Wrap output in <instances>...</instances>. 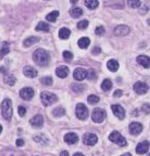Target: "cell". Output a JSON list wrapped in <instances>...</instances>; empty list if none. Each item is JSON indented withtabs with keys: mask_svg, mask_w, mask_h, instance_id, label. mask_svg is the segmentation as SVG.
Instances as JSON below:
<instances>
[{
	"mask_svg": "<svg viewBox=\"0 0 150 156\" xmlns=\"http://www.w3.org/2000/svg\"><path fill=\"white\" fill-rule=\"evenodd\" d=\"M33 60L40 67H46L50 62V55L48 52L43 48H38L34 52Z\"/></svg>",
	"mask_w": 150,
	"mask_h": 156,
	"instance_id": "obj_1",
	"label": "cell"
},
{
	"mask_svg": "<svg viewBox=\"0 0 150 156\" xmlns=\"http://www.w3.org/2000/svg\"><path fill=\"white\" fill-rule=\"evenodd\" d=\"M2 115L6 120L10 121L12 115V101L10 99H5L1 104Z\"/></svg>",
	"mask_w": 150,
	"mask_h": 156,
	"instance_id": "obj_2",
	"label": "cell"
},
{
	"mask_svg": "<svg viewBox=\"0 0 150 156\" xmlns=\"http://www.w3.org/2000/svg\"><path fill=\"white\" fill-rule=\"evenodd\" d=\"M43 104L45 106H49L57 101V96L49 92H43L40 95Z\"/></svg>",
	"mask_w": 150,
	"mask_h": 156,
	"instance_id": "obj_3",
	"label": "cell"
},
{
	"mask_svg": "<svg viewBox=\"0 0 150 156\" xmlns=\"http://www.w3.org/2000/svg\"><path fill=\"white\" fill-rule=\"evenodd\" d=\"M108 138H109L110 141L118 144L120 147H124L127 145V141H126L125 138L122 136L118 131H113L110 134Z\"/></svg>",
	"mask_w": 150,
	"mask_h": 156,
	"instance_id": "obj_4",
	"label": "cell"
},
{
	"mask_svg": "<svg viewBox=\"0 0 150 156\" xmlns=\"http://www.w3.org/2000/svg\"><path fill=\"white\" fill-rule=\"evenodd\" d=\"M75 114L77 117L81 120H86L89 115V111L84 103H78L75 108Z\"/></svg>",
	"mask_w": 150,
	"mask_h": 156,
	"instance_id": "obj_5",
	"label": "cell"
},
{
	"mask_svg": "<svg viewBox=\"0 0 150 156\" xmlns=\"http://www.w3.org/2000/svg\"><path fill=\"white\" fill-rule=\"evenodd\" d=\"M106 117V112L104 109L100 108H95L92 111V119L95 122L100 123L104 120Z\"/></svg>",
	"mask_w": 150,
	"mask_h": 156,
	"instance_id": "obj_6",
	"label": "cell"
},
{
	"mask_svg": "<svg viewBox=\"0 0 150 156\" xmlns=\"http://www.w3.org/2000/svg\"><path fill=\"white\" fill-rule=\"evenodd\" d=\"M97 141H98V139L95 134L86 133L83 136V142L88 146H93L96 144Z\"/></svg>",
	"mask_w": 150,
	"mask_h": 156,
	"instance_id": "obj_7",
	"label": "cell"
},
{
	"mask_svg": "<svg viewBox=\"0 0 150 156\" xmlns=\"http://www.w3.org/2000/svg\"><path fill=\"white\" fill-rule=\"evenodd\" d=\"M134 91L138 95H144L149 90V87L146 83L142 81H137L133 86Z\"/></svg>",
	"mask_w": 150,
	"mask_h": 156,
	"instance_id": "obj_8",
	"label": "cell"
},
{
	"mask_svg": "<svg viewBox=\"0 0 150 156\" xmlns=\"http://www.w3.org/2000/svg\"><path fill=\"white\" fill-rule=\"evenodd\" d=\"M35 95L33 89L31 87H24L20 91V96L25 101H30Z\"/></svg>",
	"mask_w": 150,
	"mask_h": 156,
	"instance_id": "obj_9",
	"label": "cell"
},
{
	"mask_svg": "<svg viewBox=\"0 0 150 156\" xmlns=\"http://www.w3.org/2000/svg\"><path fill=\"white\" fill-rule=\"evenodd\" d=\"M131 32V29L126 25H119L116 27L113 30V34L116 36H125L127 35Z\"/></svg>",
	"mask_w": 150,
	"mask_h": 156,
	"instance_id": "obj_10",
	"label": "cell"
},
{
	"mask_svg": "<svg viewBox=\"0 0 150 156\" xmlns=\"http://www.w3.org/2000/svg\"><path fill=\"white\" fill-rule=\"evenodd\" d=\"M111 109L113 113L114 114L116 117H117L119 119H123L125 117V112H124V109L123 107L119 104H115L112 105L111 106Z\"/></svg>",
	"mask_w": 150,
	"mask_h": 156,
	"instance_id": "obj_11",
	"label": "cell"
},
{
	"mask_svg": "<svg viewBox=\"0 0 150 156\" xmlns=\"http://www.w3.org/2000/svg\"><path fill=\"white\" fill-rule=\"evenodd\" d=\"M143 130V126L141 123L137 122H133L130 124L129 131L131 135L137 136L141 133Z\"/></svg>",
	"mask_w": 150,
	"mask_h": 156,
	"instance_id": "obj_12",
	"label": "cell"
},
{
	"mask_svg": "<svg viewBox=\"0 0 150 156\" xmlns=\"http://www.w3.org/2000/svg\"><path fill=\"white\" fill-rule=\"evenodd\" d=\"M149 146L150 144L148 141H142V142L138 143V145H137L136 149H135V152L138 154H140V155L145 154L149 150Z\"/></svg>",
	"mask_w": 150,
	"mask_h": 156,
	"instance_id": "obj_13",
	"label": "cell"
},
{
	"mask_svg": "<svg viewBox=\"0 0 150 156\" xmlns=\"http://www.w3.org/2000/svg\"><path fill=\"white\" fill-rule=\"evenodd\" d=\"M87 76V71L84 68H78L74 70L73 77L75 80L82 81L86 78Z\"/></svg>",
	"mask_w": 150,
	"mask_h": 156,
	"instance_id": "obj_14",
	"label": "cell"
},
{
	"mask_svg": "<svg viewBox=\"0 0 150 156\" xmlns=\"http://www.w3.org/2000/svg\"><path fill=\"white\" fill-rule=\"evenodd\" d=\"M30 124L36 128H41L43 126V117L40 114H37L30 119Z\"/></svg>",
	"mask_w": 150,
	"mask_h": 156,
	"instance_id": "obj_15",
	"label": "cell"
},
{
	"mask_svg": "<svg viewBox=\"0 0 150 156\" xmlns=\"http://www.w3.org/2000/svg\"><path fill=\"white\" fill-rule=\"evenodd\" d=\"M137 62L142 65L144 68H150V57L145 55H140L137 57Z\"/></svg>",
	"mask_w": 150,
	"mask_h": 156,
	"instance_id": "obj_16",
	"label": "cell"
},
{
	"mask_svg": "<svg viewBox=\"0 0 150 156\" xmlns=\"http://www.w3.org/2000/svg\"><path fill=\"white\" fill-rule=\"evenodd\" d=\"M23 73L26 77L31 78V79H33V78H35L36 76H37V71L35 70V68H32V66H25L23 69Z\"/></svg>",
	"mask_w": 150,
	"mask_h": 156,
	"instance_id": "obj_17",
	"label": "cell"
},
{
	"mask_svg": "<svg viewBox=\"0 0 150 156\" xmlns=\"http://www.w3.org/2000/svg\"><path fill=\"white\" fill-rule=\"evenodd\" d=\"M56 74H57L58 77L61 78V79H65L69 74V68L67 66H65V65L59 67L56 70Z\"/></svg>",
	"mask_w": 150,
	"mask_h": 156,
	"instance_id": "obj_18",
	"label": "cell"
},
{
	"mask_svg": "<svg viewBox=\"0 0 150 156\" xmlns=\"http://www.w3.org/2000/svg\"><path fill=\"white\" fill-rule=\"evenodd\" d=\"M64 140L68 144H74L78 142V137L75 133H68L65 136Z\"/></svg>",
	"mask_w": 150,
	"mask_h": 156,
	"instance_id": "obj_19",
	"label": "cell"
},
{
	"mask_svg": "<svg viewBox=\"0 0 150 156\" xmlns=\"http://www.w3.org/2000/svg\"><path fill=\"white\" fill-rule=\"evenodd\" d=\"M40 41V38L38 37H36V36H32L26 38V40H24L23 41V46L25 47H30L32 45L35 44V43H38Z\"/></svg>",
	"mask_w": 150,
	"mask_h": 156,
	"instance_id": "obj_20",
	"label": "cell"
},
{
	"mask_svg": "<svg viewBox=\"0 0 150 156\" xmlns=\"http://www.w3.org/2000/svg\"><path fill=\"white\" fill-rule=\"evenodd\" d=\"M107 68L111 72H116L118 70L119 68V65L118 62L115 59H110L109 61L107 62Z\"/></svg>",
	"mask_w": 150,
	"mask_h": 156,
	"instance_id": "obj_21",
	"label": "cell"
},
{
	"mask_svg": "<svg viewBox=\"0 0 150 156\" xmlns=\"http://www.w3.org/2000/svg\"><path fill=\"white\" fill-rule=\"evenodd\" d=\"M70 33H71V32H70L69 29L66 28V27H63V28H61L59 30V37L62 40H67L69 38Z\"/></svg>",
	"mask_w": 150,
	"mask_h": 156,
	"instance_id": "obj_22",
	"label": "cell"
},
{
	"mask_svg": "<svg viewBox=\"0 0 150 156\" xmlns=\"http://www.w3.org/2000/svg\"><path fill=\"white\" fill-rule=\"evenodd\" d=\"M84 4L89 10H95L99 5L98 0H84Z\"/></svg>",
	"mask_w": 150,
	"mask_h": 156,
	"instance_id": "obj_23",
	"label": "cell"
},
{
	"mask_svg": "<svg viewBox=\"0 0 150 156\" xmlns=\"http://www.w3.org/2000/svg\"><path fill=\"white\" fill-rule=\"evenodd\" d=\"M35 30L36 31H43V32H49L50 30V27L48 25V23H47L46 22H43V21H40L37 23V25L35 27Z\"/></svg>",
	"mask_w": 150,
	"mask_h": 156,
	"instance_id": "obj_24",
	"label": "cell"
},
{
	"mask_svg": "<svg viewBox=\"0 0 150 156\" xmlns=\"http://www.w3.org/2000/svg\"><path fill=\"white\" fill-rule=\"evenodd\" d=\"M89 44H90V40L89 37H81L78 40V46L80 47L81 48H83V49L88 48V46H89Z\"/></svg>",
	"mask_w": 150,
	"mask_h": 156,
	"instance_id": "obj_25",
	"label": "cell"
},
{
	"mask_svg": "<svg viewBox=\"0 0 150 156\" xmlns=\"http://www.w3.org/2000/svg\"><path fill=\"white\" fill-rule=\"evenodd\" d=\"M70 14L73 19H78L83 15V10L80 8H73L70 10Z\"/></svg>",
	"mask_w": 150,
	"mask_h": 156,
	"instance_id": "obj_26",
	"label": "cell"
},
{
	"mask_svg": "<svg viewBox=\"0 0 150 156\" xmlns=\"http://www.w3.org/2000/svg\"><path fill=\"white\" fill-rule=\"evenodd\" d=\"M59 16V12L57 10H54V11L49 12L48 15L46 16V19L49 22H56L58 16Z\"/></svg>",
	"mask_w": 150,
	"mask_h": 156,
	"instance_id": "obj_27",
	"label": "cell"
},
{
	"mask_svg": "<svg viewBox=\"0 0 150 156\" xmlns=\"http://www.w3.org/2000/svg\"><path fill=\"white\" fill-rule=\"evenodd\" d=\"M4 81L9 86H13L16 82V79L15 76L11 74H5L4 77Z\"/></svg>",
	"mask_w": 150,
	"mask_h": 156,
	"instance_id": "obj_28",
	"label": "cell"
},
{
	"mask_svg": "<svg viewBox=\"0 0 150 156\" xmlns=\"http://www.w3.org/2000/svg\"><path fill=\"white\" fill-rule=\"evenodd\" d=\"M10 52V44L8 42H4L2 43L1 50H0V57L2 58L7 55Z\"/></svg>",
	"mask_w": 150,
	"mask_h": 156,
	"instance_id": "obj_29",
	"label": "cell"
},
{
	"mask_svg": "<svg viewBox=\"0 0 150 156\" xmlns=\"http://www.w3.org/2000/svg\"><path fill=\"white\" fill-rule=\"evenodd\" d=\"M101 88L104 92H108L111 90L112 88V82L110 79H106L103 81L102 84H101Z\"/></svg>",
	"mask_w": 150,
	"mask_h": 156,
	"instance_id": "obj_30",
	"label": "cell"
},
{
	"mask_svg": "<svg viewBox=\"0 0 150 156\" xmlns=\"http://www.w3.org/2000/svg\"><path fill=\"white\" fill-rule=\"evenodd\" d=\"M53 115L56 117H62L63 115H65V110L62 107H57V108H54L52 112Z\"/></svg>",
	"mask_w": 150,
	"mask_h": 156,
	"instance_id": "obj_31",
	"label": "cell"
},
{
	"mask_svg": "<svg viewBox=\"0 0 150 156\" xmlns=\"http://www.w3.org/2000/svg\"><path fill=\"white\" fill-rule=\"evenodd\" d=\"M3 156H24L23 152L21 151H16L12 150H5Z\"/></svg>",
	"mask_w": 150,
	"mask_h": 156,
	"instance_id": "obj_32",
	"label": "cell"
},
{
	"mask_svg": "<svg viewBox=\"0 0 150 156\" xmlns=\"http://www.w3.org/2000/svg\"><path fill=\"white\" fill-rule=\"evenodd\" d=\"M71 89L73 92H76V93H80L84 90L85 86L84 84H72Z\"/></svg>",
	"mask_w": 150,
	"mask_h": 156,
	"instance_id": "obj_33",
	"label": "cell"
},
{
	"mask_svg": "<svg viewBox=\"0 0 150 156\" xmlns=\"http://www.w3.org/2000/svg\"><path fill=\"white\" fill-rule=\"evenodd\" d=\"M127 5L131 8H138L141 6V1L140 0H127Z\"/></svg>",
	"mask_w": 150,
	"mask_h": 156,
	"instance_id": "obj_34",
	"label": "cell"
},
{
	"mask_svg": "<svg viewBox=\"0 0 150 156\" xmlns=\"http://www.w3.org/2000/svg\"><path fill=\"white\" fill-rule=\"evenodd\" d=\"M40 82L45 86H51L53 84V79L50 76H46V77H43L40 79Z\"/></svg>",
	"mask_w": 150,
	"mask_h": 156,
	"instance_id": "obj_35",
	"label": "cell"
},
{
	"mask_svg": "<svg viewBox=\"0 0 150 156\" xmlns=\"http://www.w3.org/2000/svg\"><path fill=\"white\" fill-rule=\"evenodd\" d=\"M87 101L89 104H96L100 101V98L95 95H91L88 97Z\"/></svg>",
	"mask_w": 150,
	"mask_h": 156,
	"instance_id": "obj_36",
	"label": "cell"
},
{
	"mask_svg": "<svg viewBox=\"0 0 150 156\" xmlns=\"http://www.w3.org/2000/svg\"><path fill=\"white\" fill-rule=\"evenodd\" d=\"M86 78L89 79V80H95L97 78V74L96 72H95V70L93 69H89V70L87 71V76H86Z\"/></svg>",
	"mask_w": 150,
	"mask_h": 156,
	"instance_id": "obj_37",
	"label": "cell"
},
{
	"mask_svg": "<svg viewBox=\"0 0 150 156\" xmlns=\"http://www.w3.org/2000/svg\"><path fill=\"white\" fill-rule=\"evenodd\" d=\"M89 26V21L87 20H83V21H79L78 23H77V27L79 30H85Z\"/></svg>",
	"mask_w": 150,
	"mask_h": 156,
	"instance_id": "obj_38",
	"label": "cell"
},
{
	"mask_svg": "<svg viewBox=\"0 0 150 156\" xmlns=\"http://www.w3.org/2000/svg\"><path fill=\"white\" fill-rule=\"evenodd\" d=\"M44 135L43 134H38V135H35L33 136V139L37 142L40 143H44L46 141V136H43Z\"/></svg>",
	"mask_w": 150,
	"mask_h": 156,
	"instance_id": "obj_39",
	"label": "cell"
},
{
	"mask_svg": "<svg viewBox=\"0 0 150 156\" xmlns=\"http://www.w3.org/2000/svg\"><path fill=\"white\" fill-rule=\"evenodd\" d=\"M63 57H64V59H65L66 61H70L73 59V54L71 53L70 51H65L64 52H63Z\"/></svg>",
	"mask_w": 150,
	"mask_h": 156,
	"instance_id": "obj_40",
	"label": "cell"
},
{
	"mask_svg": "<svg viewBox=\"0 0 150 156\" xmlns=\"http://www.w3.org/2000/svg\"><path fill=\"white\" fill-rule=\"evenodd\" d=\"M105 29L103 27L100 26V27H97L96 28V30H95V34H97V35H99V36H101L103 35L105 33Z\"/></svg>",
	"mask_w": 150,
	"mask_h": 156,
	"instance_id": "obj_41",
	"label": "cell"
},
{
	"mask_svg": "<svg viewBox=\"0 0 150 156\" xmlns=\"http://www.w3.org/2000/svg\"><path fill=\"white\" fill-rule=\"evenodd\" d=\"M18 112H19V114L21 117H23L26 113V109L25 107L20 106H19V108H18Z\"/></svg>",
	"mask_w": 150,
	"mask_h": 156,
	"instance_id": "obj_42",
	"label": "cell"
},
{
	"mask_svg": "<svg viewBox=\"0 0 150 156\" xmlns=\"http://www.w3.org/2000/svg\"><path fill=\"white\" fill-rule=\"evenodd\" d=\"M141 109L144 113L146 114H150V104H148V103H145V104L143 105Z\"/></svg>",
	"mask_w": 150,
	"mask_h": 156,
	"instance_id": "obj_43",
	"label": "cell"
},
{
	"mask_svg": "<svg viewBox=\"0 0 150 156\" xmlns=\"http://www.w3.org/2000/svg\"><path fill=\"white\" fill-rule=\"evenodd\" d=\"M100 52H101V48L100 47H97V46L94 47L92 50V54L93 55H98Z\"/></svg>",
	"mask_w": 150,
	"mask_h": 156,
	"instance_id": "obj_44",
	"label": "cell"
},
{
	"mask_svg": "<svg viewBox=\"0 0 150 156\" xmlns=\"http://www.w3.org/2000/svg\"><path fill=\"white\" fill-rule=\"evenodd\" d=\"M122 91L121 90H117L116 91L113 92V97L115 98H120L121 96L122 95Z\"/></svg>",
	"mask_w": 150,
	"mask_h": 156,
	"instance_id": "obj_45",
	"label": "cell"
},
{
	"mask_svg": "<svg viewBox=\"0 0 150 156\" xmlns=\"http://www.w3.org/2000/svg\"><path fill=\"white\" fill-rule=\"evenodd\" d=\"M16 145H17L18 147H21L24 144V141H23V139H18L17 140H16Z\"/></svg>",
	"mask_w": 150,
	"mask_h": 156,
	"instance_id": "obj_46",
	"label": "cell"
},
{
	"mask_svg": "<svg viewBox=\"0 0 150 156\" xmlns=\"http://www.w3.org/2000/svg\"><path fill=\"white\" fill-rule=\"evenodd\" d=\"M60 156H69V153H68V152L66 151V150H64V151L61 152Z\"/></svg>",
	"mask_w": 150,
	"mask_h": 156,
	"instance_id": "obj_47",
	"label": "cell"
},
{
	"mask_svg": "<svg viewBox=\"0 0 150 156\" xmlns=\"http://www.w3.org/2000/svg\"><path fill=\"white\" fill-rule=\"evenodd\" d=\"M0 72L2 73H4V74H7L6 69H5L4 67H1V68H0Z\"/></svg>",
	"mask_w": 150,
	"mask_h": 156,
	"instance_id": "obj_48",
	"label": "cell"
},
{
	"mask_svg": "<svg viewBox=\"0 0 150 156\" xmlns=\"http://www.w3.org/2000/svg\"><path fill=\"white\" fill-rule=\"evenodd\" d=\"M73 156H84V155H83L82 153H81V152H76V153L74 154Z\"/></svg>",
	"mask_w": 150,
	"mask_h": 156,
	"instance_id": "obj_49",
	"label": "cell"
},
{
	"mask_svg": "<svg viewBox=\"0 0 150 156\" xmlns=\"http://www.w3.org/2000/svg\"><path fill=\"white\" fill-rule=\"evenodd\" d=\"M121 156H132V155L130 152H127V153H124L123 155H122Z\"/></svg>",
	"mask_w": 150,
	"mask_h": 156,
	"instance_id": "obj_50",
	"label": "cell"
},
{
	"mask_svg": "<svg viewBox=\"0 0 150 156\" xmlns=\"http://www.w3.org/2000/svg\"><path fill=\"white\" fill-rule=\"evenodd\" d=\"M78 0H70V2H71L72 4H75V3L78 2Z\"/></svg>",
	"mask_w": 150,
	"mask_h": 156,
	"instance_id": "obj_51",
	"label": "cell"
},
{
	"mask_svg": "<svg viewBox=\"0 0 150 156\" xmlns=\"http://www.w3.org/2000/svg\"><path fill=\"white\" fill-rule=\"evenodd\" d=\"M2 126L1 125H0V133H2Z\"/></svg>",
	"mask_w": 150,
	"mask_h": 156,
	"instance_id": "obj_52",
	"label": "cell"
},
{
	"mask_svg": "<svg viewBox=\"0 0 150 156\" xmlns=\"http://www.w3.org/2000/svg\"><path fill=\"white\" fill-rule=\"evenodd\" d=\"M147 156H150V153H149V155H148Z\"/></svg>",
	"mask_w": 150,
	"mask_h": 156,
	"instance_id": "obj_53",
	"label": "cell"
}]
</instances>
